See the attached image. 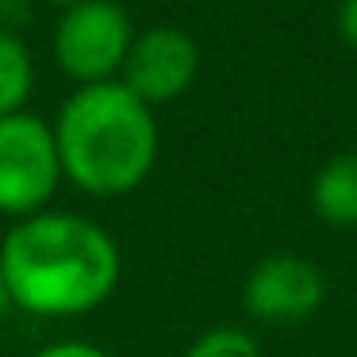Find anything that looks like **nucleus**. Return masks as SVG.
<instances>
[{"label": "nucleus", "mask_w": 357, "mask_h": 357, "mask_svg": "<svg viewBox=\"0 0 357 357\" xmlns=\"http://www.w3.org/2000/svg\"><path fill=\"white\" fill-rule=\"evenodd\" d=\"M0 273L12 307L39 319H73L96 311L116 292L123 257L96 219L81 211H39L4 234Z\"/></svg>", "instance_id": "f257e3e1"}, {"label": "nucleus", "mask_w": 357, "mask_h": 357, "mask_svg": "<svg viewBox=\"0 0 357 357\" xmlns=\"http://www.w3.org/2000/svg\"><path fill=\"white\" fill-rule=\"evenodd\" d=\"M50 127L62 158V177L100 200L139 188L162 146L154 108L142 104L123 81L73 89Z\"/></svg>", "instance_id": "f03ea898"}, {"label": "nucleus", "mask_w": 357, "mask_h": 357, "mask_svg": "<svg viewBox=\"0 0 357 357\" xmlns=\"http://www.w3.org/2000/svg\"><path fill=\"white\" fill-rule=\"evenodd\" d=\"M131 43L135 27L119 0H81L58 16L50 47H54L58 70L81 89L119 81Z\"/></svg>", "instance_id": "7ed1b4c3"}, {"label": "nucleus", "mask_w": 357, "mask_h": 357, "mask_svg": "<svg viewBox=\"0 0 357 357\" xmlns=\"http://www.w3.org/2000/svg\"><path fill=\"white\" fill-rule=\"evenodd\" d=\"M62 185L54 127L31 112L0 119V215L27 219L47 211Z\"/></svg>", "instance_id": "20e7f679"}, {"label": "nucleus", "mask_w": 357, "mask_h": 357, "mask_svg": "<svg viewBox=\"0 0 357 357\" xmlns=\"http://www.w3.org/2000/svg\"><path fill=\"white\" fill-rule=\"evenodd\" d=\"M200 70V47L181 27H146L135 35L119 81L139 96L142 104H169L196 81Z\"/></svg>", "instance_id": "39448f33"}, {"label": "nucleus", "mask_w": 357, "mask_h": 357, "mask_svg": "<svg viewBox=\"0 0 357 357\" xmlns=\"http://www.w3.org/2000/svg\"><path fill=\"white\" fill-rule=\"evenodd\" d=\"M323 273L300 254H273L250 269L242 284V307L261 323H303L323 303Z\"/></svg>", "instance_id": "423d86ee"}, {"label": "nucleus", "mask_w": 357, "mask_h": 357, "mask_svg": "<svg viewBox=\"0 0 357 357\" xmlns=\"http://www.w3.org/2000/svg\"><path fill=\"white\" fill-rule=\"evenodd\" d=\"M311 208L331 227H357V150L331 158L315 173Z\"/></svg>", "instance_id": "0eeeda50"}, {"label": "nucleus", "mask_w": 357, "mask_h": 357, "mask_svg": "<svg viewBox=\"0 0 357 357\" xmlns=\"http://www.w3.org/2000/svg\"><path fill=\"white\" fill-rule=\"evenodd\" d=\"M31 89H35L31 50L12 27H0V119L27 112Z\"/></svg>", "instance_id": "6e6552de"}, {"label": "nucleus", "mask_w": 357, "mask_h": 357, "mask_svg": "<svg viewBox=\"0 0 357 357\" xmlns=\"http://www.w3.org/2000/svg\"><path fill=\"white\" fill-rule=\"evenodd\" d=\"M185 357H261V354H257L254 334L242 331V326H211L185 349Z\"/></svg>", "instance_id": "1a4fd4ad"}, {"label": "nucleus", "mask_w": 357, "mask_h": 357, "mask_svg": "<svg viewBox=\"0 0 357 357\" xmlns=\"http://www.w3.org/2000/svg\"><path fill=\"white\" fill-rule=\"evenodd\" d=\"M31 357H108L100 346L93 342H81V338H66V342H50V346L35 349Z\"/></svg>", "instance_id": "9d476101"}, {"label": "nucleus", "mask_w": 357, "mask_h": 357, "mask_svg": "<svg viewBox=\"0 0 357 357\" xmlns=\"http://www.w3.org/2000/svg\"><path fill=\"white\" fill-rule=\"evenodd\" d=\"M338 35L346 47L357 50V0H342L338 8Z\"/></svg>", "instance_id": "9b49d317"}, {"label": "nucleus", "mask_w": 357, "mask_h": 357, "mask_svg": "<svg viewBox=\"0 0 357 357\" xmlns=\"http://www.w3.org/2000/svg\"><path fill=\"white\" fill-rule=\"evenodd\" d=\"M12 311V296H8V284H4V273H0V319Z\"/></svg>", "instance_id": "f8f14e48"}, {"label": "nucleus", "mask_w": 357, "mask_h": 357, "mask_svg": "<svg viewBox=\"0 0 357 357\" xmlns=\"http://www.w3.org/2000/svg\"><path fill=\"white\" fill-rule=\"evenodd\" d=\"M47 4H54V8L66 12V8H73V4H81V0H47Z\"/></svg>", "instance_id": "ddd939ff"}]
</instances>
